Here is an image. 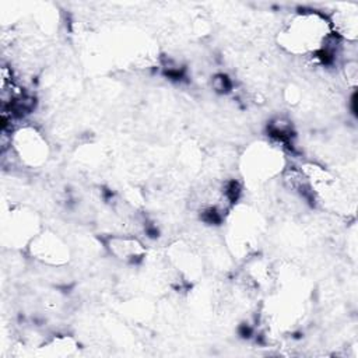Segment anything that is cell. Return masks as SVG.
<instances>
[{"mask_svg": "<svg viewBox=\"0 0 358 358\" xmlns=\"http://www.w3.org/2000/svg\"><path fill=\"white\" fill-rule=\"evenodd\" d=\"M330 18L320 11L302 10L278 34L280 46L295 56H316L334 36Z\"/></svg>", "mask_w": 358, "mask_h": 358, "instance_id": "6da1fadb", "label": "cell"}, {"mask_svg": "<svg viewBox=\"0 0 358 358\" xmlns=\"http://www.w3.org/2000/svg\"><path fill=\"white\" fill-rule=\"evenodd\" d=\"M31 256L49 266H63L70 260L67 245L53 232H39L28 243Z\"/></svg>", "mask_w": 358, "mask_h": 358, "instance_id": "277c9868", "label": "cell"}, {"mask_svg": "<svg viewBox=\"0 0 358 358\" xmlns=\"http://www.w3.org/2000/svg\"><path fill=\"white\" fill-rule=\"evenodd\" d=\"M10 148L15 158L31 168L45 164L49 155V147L45 137L32 126H21L13 130Z\"/></svg>", "mask_w": 358, "mask_h": 358, "instance_id": "3957f363", "label": "cell"}, {"mask_svg": "<svg viewBox=\"0 0 358 358\" xmlns=\"http://www.w3.org/2000/svg\"><path fill=\"white\" fill-rule=\"evenodd\" d=\"M284 171V157L280 148L259 143L243 155L242 172L248 180L262 183Z\"/></svg>", "mask_w": 358, "mask_h": 358, "instance_id": "7a4b0ae2", "label": "cell"}, {"mask_svg": "<svg viewBox=\"0 0 358 358\" xmlns=\"http://www.w3.org/2000/svg\"><path fill=\"white\" fill-rule=\"evenodd\" d=\"M105 246L112 256L126 263H136L145 255L143 243L129 235H112L105 239Z\"/></svg>", "mask_w": 358, "mask_h": 358, "instance_id": "5b68a950", "label": "cell"}]
</instances>
